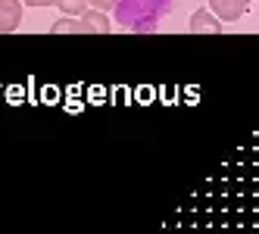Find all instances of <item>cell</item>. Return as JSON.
<instances>
[{
	"mask_svg": "<svg viewBox=\"0 0 259 234\" xmlns=\"http://www.w3.org/2000/svg\"><path fill=\"white\" fill-rule=\"evenodd\" d=\"M172 10V0H113V13L119 28L125 31H153L159 19Z\"/></svg>",
	"mask_w": 259,
	"mask_h": 234,
	"instance_id": "1",
	"label": "cell"
},
{
	"mask_svg": "<svg viewBox=\"0 0 259 234\" xmlns=\"http://www.w3.org/2000/svg\"><path fill=\"white\" fill-rule=\"evenodd\" d=\"M250 10V0H209V13L219 22H234Z\"/></svg>",
	"mask_w": 259,
	"mask_h": 234,
	"instance_id": "2",
	"label": "cell"
},
{
	"mask_svg": "<svg viewBox=\"0 0 259 234\" xmlns=\"http://www.w3.org/2000/svg\"><path fill=\"white\" fill-rule=\"evenodd\" d=\"M22 25V4L19 0H0V34H10Z\"/></svg>",
	"mask_w": 259,
	"mask_h": 234,
	"instance_id": "3",
	"label": "cell"
},
{
	"mask_svg": "<svg viewBox=\"0 0 259 234\" xmlns=\"http://www.w3.org/2000/svg\"><path fill=\"white\" fill-rule=\"evenodd\" d=\"M191 31L194 34H222L225 22H219L209 10H197V13H191Z\"/></svg>",
	"mask_w": 259,
	"mask_h": 234,
	"instance_id": "4",
	"label": "cell"
},
{
	"mask_svg": "<svg viewBox=\"0 0 259 234\" xmlns=\"http://www.w3.org/2000/svg\"><path fill=\"white\" fill-rule=\"evenodd\" d=\"M78 22H81V31H88V34H106L113 28V22H109V16L103 10H84Z\"/></svg>",
	"mask_w": 259,
	"mask_h": 234,
	"instance_id": "5",
	"label": "cell"
},
{
	"mask_svg": "<svg viewBox=\"0 0 259 234\" xmlns=\"http://www.w3.org/2000/svg\"><path fill=\"white\" fill-rule=\"evenodd\" d=\"M66 16H72V19H78V16L88 10V0H53Z\"/></svg>",
	"mask_w": 259,
	"mask_h": 234,
	"instance_id": "6",
	"label": "cell"
},
{
	"mask_svg": "<svg viewBox=\"0 0 259 234\" xmlns=\"http://www.w3.org/2000/svg\"><path fill=\"white\" fill-rule=\"evenodd\" d=\"M50 31H53V34H75V31H81V22H78V19H72V16H66V19L53 22Z\"/></svg>",
	"mask_w": 259,
	"mask_h": 234,
	"instance_id": "7",
	"label": "cell"
},
{
	"mask_svg": "<svg viewBox=\"0 0 259 234\" xmlns=\"http://www.w3.org/2000/svg\"><path fill=\"white\" fill-rule=\"evenodd\" d=\"M88 4H91V10H103V13L113 10V0H88Z\"/></svg>",
	"mask_w": 259,
	"mask_h": 234,
	"instance_id": "8",
	"label": "cell"
},
{
	"mask_svg": "<svg viewBox=\"0 0 259 234\" xmlns=\"http://www.w3.org/2000/svg\"><path fill=\"white\" fill-rule=\"evenodd\" d=\"M22 4H28V7H50L53 0H22Z\"/></svg>",
	"mask_w": 259,
	"mask_h": 234,
	"instance_id": "9",
	"label": "cell"
},
{
	"mask_svg": "<svg viewBox=\"0 0 259 234\" xmlns=\"http://www.w3.org/2000/svg\"><path fill=\"white\" fill-rule=\"evenodd\" d=\"M172 4H175V0H172Z\"/></svg>",
	"mask_w": 259,
	"mask_h": 234,
	"instance_id": "10",
	"label": "cell"
}]
</instances>
